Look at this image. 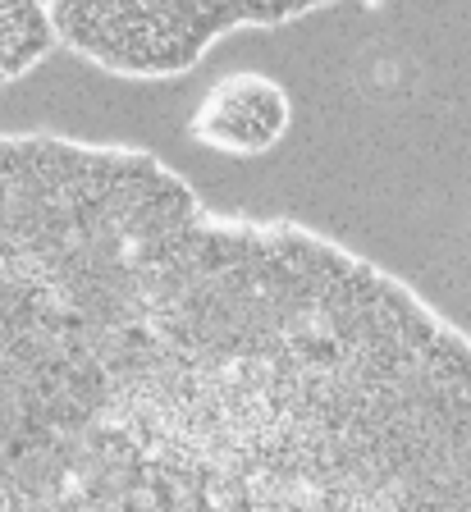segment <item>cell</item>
<instances>
[{
	"mask_svg": "<svg viewBox=\"0 0 471 512\" xmlns=\"http://www.w3.org/2000/svg\"><path fill=\"white\" fill-rule=\"evenodd\" d=\"M0 512H471V339L142 147L0 133Z\"/></svg>",
	"mask_w": 471,
	"mask_h": 512,
	"instance_id": "obj_1",
	"label": "cell"
},
{
	"mask_svg": "<svg viewBox=\"0 0 471 512\" xmlns=\"http://www.w3.org/2000/svg\"><path fill=\"white\" fill-rule=\"evenodd\" d=\"M55 42L115 78H179L247 28L307 19L334 0H42Z\"/></svg>",
	"mask_w": 471,
	"mask_h": 512,
	"instance_id": "obj_2",
	"label": "cell"
},
{
	"mask_svg": "<svg viewBox=\"0 0 471 512\" xmlns=\"http://www.w3.org/2000/svg\"><path fill=\"white\" fill-rule=\"evenodd\" d=\"M293 128V96L289 87L257 69H238L206 87L188 119V138L206 151L234 160L270 156Z\"/></svg>",
	"mask_w": 471,
	"mask_h": 512,
	"instance_id": "obj_3",
	"label": "cell"
},
{
	"mask_svg": "<svg viewBox=\"0 0 471 512\" xmlns=\"http://www.w3.org/2000/svg\"><path fill=\"white\" fill-rule=\"evenodd\" d=\"M55 46L60 42L42 0H0V92L33 74Z\"/></svg>",
	"mask_w": 471,
	"mask_h": 512,
	"instance_id": "obj_4",
	"label": "cell"
}]
</instances>
